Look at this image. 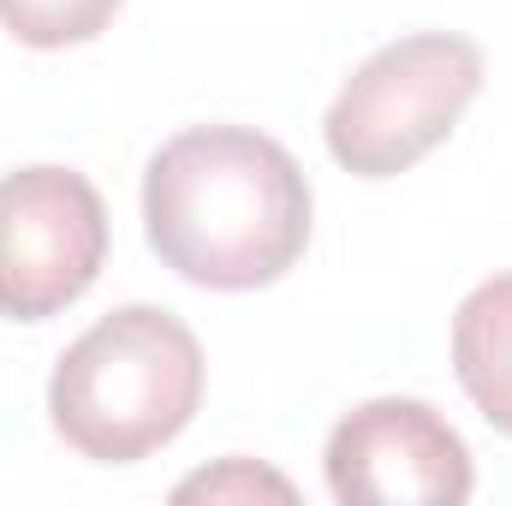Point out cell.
Here are the masks:
<instances>
[{
  "mask_svg": "<svg viewBox=\"0 0 512 506\" xmlns=\"http://www.w3.org/2000/svg\"><path fill=\"white\" fill-rule=\"evenodd\" d=\"M310 215L304 167L251 126H185L143 173L149 251L209 292L274 286L310 245Z\"/></svg>",
  "mask_w": 512,
  "mask_h": 506,
  "instance_id": "6da1fadb",
  "label": "cell"
},
{
  "mask_svg": "<svg viewBox=\"0 0 512 506\" xmlns=\"http://www.w3.org/2000/svg\"><path fill=\"white\" fill-rule=\"evenodd\" d=\"M203 405V346L161 304H120L84 328L54 376L48 417L90 465H137L179 441Z\"/></svg>",
  "mask_w": 512,
  "mask_h": 506,
  "instance_id": "7a4b0ae2",
  "label": "cell"
},
{
  "mask_svg": "<svg viewBox=\"0 0 512 506\" xmlns=\"http://www.w3.org/2000/svg\"><path fill=\"white\" fill-rule=\"evenodd\" d=\"M483 90V48L453 30H417L376 48L334 96L322 137L358 179H393L441 149Z\"/></svg>",
  "mask_w": 512,
  "mask_h": 506,
  "instance_id": "3957f363",
  "label": "cell"
},
{
  "mask_svg": "<svg viewBox=\"0 0 512 506\" xmlns=\"http://www.w3.org/2000/svg\"><path fill=\"white\" fill-rule=\"evenodd\" d=\"M108 262L102 191L72 167H18L0 179V316L48 322L78 304Z\"/></svg>",
  "mask_w": 512,
  "mask_h": 506,
  "instance_id": "277c9868",
  "label": "cell"
},
{
  "mask_svg": "<svg viewBox=\"0 0 512 506\" xmlns=\"http://www.w3.org/2000/svg\"><path fill=\"white\" fill-rule=\"evenodd\" d=\"M322 465L346 506H459L477 489L465 435L423 399H364L334 423Z\"/></svg>",
  "mask_w": 512,
  "mask_h": 506,
  "instance_id": "5b68a950",
  "label": "cell"
},
{
  "mask_svg": "<svg viewBox=\"0 0 512 506\" xmlns=\"http://www.w3.org/2000/svg\"><path fill=\"white\" fill-rule=\"evenodd\" d=\"M453 376L465 399L501 435H512V274H495L477 292H465L453 316Z\"/></svg>",
  "mask_w": 512,
  "mask_h": 506,
  "instance_id": "8992f818",
  "label": "cell"
},
{
  "mask_svg": "<svg viewBox=\"0 0 512 506\" xmlns=\"http://www.w3.org/2000/svg\"><path fill=\"white\" fill-rule=\"evenodd\" d=\"M126 0H0V24L24 48H78L96 42Z\"/></svg>",
  "mask_w": 512,
  "mask_h": 506,
  "instance_id": "52a82bcc",
  "label": "cell"
},
{
  "mask_svg": "<svg viewBox=\"0 0 512 506\" xmlns=\"http://www.w3.org/2000/svg\"><path fill=\"white\" fill-rule=\"evenodd\" d=\"M191 495H292V483L286 477H274V471H251L245 459H233V465H221V471H203V477H191V483H179V501H191Z\"/></svg>",
  "mask_w": 512,
  "mask_h": 506,
  "instance_id": "ba28073f",
  "label": "cell"
}]
</instances>
